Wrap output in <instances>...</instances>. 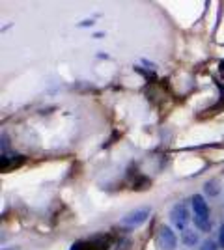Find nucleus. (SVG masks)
Instances as JSON below:
<instances>
[{
	"instance_id": "f257e3e1",
	"label": "nucleus",
	"mask_w": 224,
	"mask_h": 250,
	"mask_svg": "<svg viewBox=\"0 0 224 250\" xmlns=\"http://www.w3.org/2000/svg\"><path fill=\"white\" fill-rule=\"evenodd\" d=\"M170 220H172V226L176 229H180V231H185V229H187L189 209H187V204H185V202H178V204L170 209Z\"/></svg>"
},
{
	"instance_id": "f03ea898",
	"label": "nucleus",
	"mask_w": 224,
	"mask_h": 250,
	"mask_svg": "<svg viewBox=\"0 0 224 250\" xmlns=\"http://www.w3.org/2000/svg\"><path fill=\"white\" fill-rule=\"evenodd\" d=\"M149 213H151V209H149L148 206H146V208L135 209V211L127 213V215L122 219V224H123V226H129V228H133V226H139V224H142L144 220L148 219Z\"/></svg>"
},
{
	"instance_id": "7ed1b4c3",
	"label": "nucleus",
	"mask_w": 224,
	"mask_h": 250,
	"mask_svg": "<svg viewBox=\"0 0 224 250\" xmlns=\"http://www.w3.org/2000/svg\"><path fill=\"white\" fill-rule=\"evenodd\" d=\"M159 243L163 250H176L178 247V237L172 231L170 226H161L159 228Z\"/></svg>"
},
{
	"instance_id": "20e7f679",
	"label": "nucleus",
	"mask_w": 224,
	"mask_h": 250,
	"mask_svg": "<svg viewBox=\"0 0 224 250\" xmlns=\"http://www.w3.org/2000/svg\"><path fill=\"white\" fill-rule=\"evenodd\" d=\"M191 206H192V211H194V217L209 220V206L204 200L202 194H194L191 198Z\"/></svg>"
},
{
	"instance_id": "39448f33",
	"label": "nucleus",
	"mask_w": 224,
	"mask_h": 250,
	"mask_svg": "<svg viewBox=\"0 0 224 250\" xmlns=\"http://www.w3.org/2000/svg\"><path fill=\"white\" fill-rule=\"evenodd\" d=\"M26 163V157L24 155H13V157H2V161H0V168H2V172H10V170H15V168L22 167Z\"/></svg>"
},
{
	"instance_id": "423d86ee",
	"label": "nucleus",
	"mask_w": 224,
	"mask_h": 250,
	"mask_svg": "<svg viewBox=\"0 0 224 250\" xmlns=\"http://www.w3.org/2000/svg\"><path fill=\"white\" fill-rule=\"evenodd\" d=\"M149 187H151V181L146 176H142V174L135 176V179L131 181V188L133 190H148Z\"/></svg>"
},
{
	"instance_id": "0eeeda50",
	"label": "nucleus",
	"mask_w": 224,
	"mask_h": 250,
	"mask_svg": "<svg viewBox=\"0 0 224 250\" xmlns=\"http://www.w3.org/2000/svg\"><path fill=\"white\" fill-rule=\"evenodd\" d=\"M183 243H185L187 247H194V245L198 243V235H196V231L185 229V231H183Z\"/></svg>"
},
{
	"instance_id": "6e6552de",
	"label": "nucleus",
	"mask_w": 224,
	"mask_h": 250,
	"mask_svg": "<svg viewBox=\"0 0 224 250\" xmlns=\"http://www.w3.org/2000/svg\"><path fill=\"white\" fill-rule=\"evenodd\" d=\"M192 220H194L196 228L202 229V231H209V229H211V220L200 219V217H192Z\"/></svg>"
},
{
	"instance_id": "1a4fd4ad",
	"label": "nucleus",
	"mask_w": 224,
	"mask_h": 250,
	"mask_svg": "<svg viewBox=\"0 0 224 250\" xmlns=\"http://www.w3.org/2000/svg\"><path fill=\"white\" fill-rule=\"evenodd\" d=\"M205 194L217 196V194H219V185H217L215 181H207V183H205Z\"/></svg>"
},
{
	"instance_id": "9d476101",
	"label": "nucleus",
	"mask_w": 224,
	"mask_h": 250,
	"mask_svg": "<svg viewBox=\"0 0 224 250\" xmlns=\"http://www.w3.org/2000/svg\"><path fill=\"white\" fill-rule=\"evenodd\" d=\"M137 69V73H140V75H144L146 79H148V83H157V75H153V73H149V71H146V69H142V67H135Z\"/></svg>"
},
{
	"instance_id": "9b49d317",
	"label": "nucleus",
	"mask_w": 224,
	"mask_h": 250,
	"mask_svg": "<svg viewBox=\"0 0 224 250\" xmlns=\"http://www.w3.org/2000/svg\"><path fill=\"white\" fill-rule=\"evenodd\" d=\"M200 250H219V247H217V243H215V241L207 239V241H204L202 243Z\"/></svg>"
},
{
	"instance_id": "f8f14e48",
	"label": "nucleus",
	"mask_w": 224,
	"mask_h": 250,
	"mask_svg": "<svg viewBox=\"0 0 224 250\" xmlns=\"http://www.w3.org/2000/svg\"><path fill=\"white\" fill-rule=\"evenodd\" d=\"M129 245H131L129 239H122L118 243V249H114V250H129Z\"/></svg>"
},
{
	"instance_id": "ddd939ff",
	"label": "nucleus",
	"mask_w": 224,
	"mask_h": 250,
	"mask_svg": "<svg viewBox=\"0 0 224 250\" xmlns=\"http://www.w3.org/2000/svg\"><path fill=\"white\" fill-rule=\"evenodd\" d=\"M219 245L224 249V224L221 226V229H219Z\"/></svg>"
},
{
	"instance_id": "4468645a",
	"label": "nucleus",
	"mask_w": 224,
	"mask_h": 250,
	"mask_svg": "<svg viewBox=\"0 0 224 250\" xmlns=\"http://www.w3.org/2000/svg\"><path fill=\"white\" fill-rule=\"evenodd\" d=\"M92 24H94V22H92L90 19H88V21H82V22H81L79 26H92Z\"/></svg>"
},
{
	"instance_id": "2eb2a0df",
	"label": "nucleus",
	"mask_w": 224,
	"mask_h": 250,
	"mask_svg": "<svg viewBox=\"0 0 224 250\" xmlns=\"http://www.w3.org/2000/svg\"><path fill=\"white\" fill-rule=\"evenodd\" d=\"M219 71H221V75H223V79H224V60L221 62V65H219Z\"/></svg>"
}]
</instances>
